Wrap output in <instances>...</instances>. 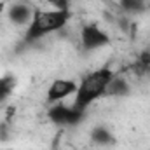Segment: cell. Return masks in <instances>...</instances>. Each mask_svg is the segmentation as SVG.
Here are the masks:
<instances>
[{"label":"cell","instance_id":"cell-8","mask_svg":"<svg viewBox=\"0 0 150 150\" xmlns=\"http://www.w3.org/2000/svg\"><path fill=\"white\" fill-rule=\"evenodd\" d=\"M91 142L96 143V145H101V147H108L115 142L113 134L103 126H96L93 131H91Z\"/></svg>","mask_w":150,"mask_h":150},{"label":"cell","instance_id":"cell-10","mask_svg":"<svg viewBox=\"0 0 150 150\" xmlns=\"http://www.w3.org/2000/svg\"><path fill=\"white\" fill-rule=\"evenodd\" d=\"M120 2V7L126 11V12H131V14H136V12H142L145 9V4L140 2V0H119Z\"/></svg>","mask_w":150,"mask_h":150},{"label":"cell","instance_id":"cell-7","mask_svg":"<svg viewBox=\"0 0 150 150\" xmlns=\"http://www.w3.org/2000/svg\"><path fill=\"white\" fill-rule=\"evenodd\" d=\"M129 89L131 87H129L126 79H122L119 75H113V79L110 80V84L107 87V94L108 96H126V94H129Z\"/></svg>","mask_w":150,"mask_h":150},{"label":"cell","instance_id":"cell-6","mask_svg":"<svg viewBox=\"0 0 150 150\" xmlns=\"http://www.w3.org/2000/svg\"><path fill=\"white\" fill-rule=\"evenodd\" d=\"M33 14H35V11L26 4H14L7 11L9 21L12 25H18V26H25V25L28 26L32 23V19H33Z\"/></svg>","mask_w":150,"mask_h":150},{"label":"cell","instance_id":"cell-2","mask_svg":"<svg viewBox=\"0 0 150 150\" xmlns=\"http://www.w3.org/2000/svg\"><path fill=\"white\" fill-rule=\"evenodd\" d=\"M72 12L70 9H49V11H35L32 23L25 32L26 42H35L38 38L45 37L47 33L58 32L67 26L70 21Z\"/></svg>","mask_w":150,"mask_h":150},{"label":"cell","instance_id":"cell-5","mask_svg":"<svg viewBox=\"0 0 150 150\" xmlns=\"http://www.w3.org/2000/svg\"><path fill=\"white\" fill-rule=\"evenodd\" d=\"M77 87L79 84L72 80V79H56L51 82V86L47 87V101L49 103H59V101H65L67 98L74 96L77 93Z\"/></svg>","mask_w":150,"mask_h":150},{"label":"cell","instance_id":"cell-3","mask_svg":"<svg viewBox=\"0 0 150 150\" xmlns=\"http://www.w3.org/2000/svg\"><path fill=\"white\" fill-rule=\"evenodd\" d=\"M47 117L56 126H75L82 120L84 112L75 108L74 105L68 107V105H63V103H52L49 112H47Z\"/></svg>","mask_w":150,"mask_h":150},{"label":"cell","instance_id":"cell-11","mask_svg":"<svg viewBox=\"0 0 150 150\" xmlns=\"http://www.w3.org/2000/svg\"><path fill=\"white\" fill-rule=\"evenodd\" d=\"M52 9H68V0H47Z\"/></svg>","mask_w":150,"mask_h":150},{"label":"cell","instance_id":"cell-9","mask_svg":"<svg viewBox=\"0 0 150 150\" xmlns=\"http://www.w3.org/2000/svg\"><path fill=\"white\" fill-rule=\"evenodd\" d=\"M16 87V79L12 75H4L0 77V103L5 101Z\"/></svg>","mask_w":150,"mask_h":150},{"label":"cell","instance_id":"cell-1","mask_svg":"<svg viewBox=\"0 0 150 150\" xmlns=\"http://www.w3.org/2000/svg\"><path fill=\"white\" fill-rule=\"evenodd\" d=\"M113 70L110 68H100L93 74L86 75L77 87L75 93V100H74V107L86 112L96 100H100L101 96L107 94V87L110 84V80L113 79Z\"/></svg>","mask_w":150,"mask_h":150},{"label":"cell","instance_id":"cell-4","mask_svg":"<svg viewBox=\"0 0 150 150\" xmlns=\"http://www.w3.org/2000/svg\"><path fill=\"white\" fill-rule=\"evenodd\" d=\"M80 44L87 51H96V49L107 47L110 44V37L98 25H86L80 32Z\"/></svg>","mask_w":150,"mask_h":150}]
</instances>
